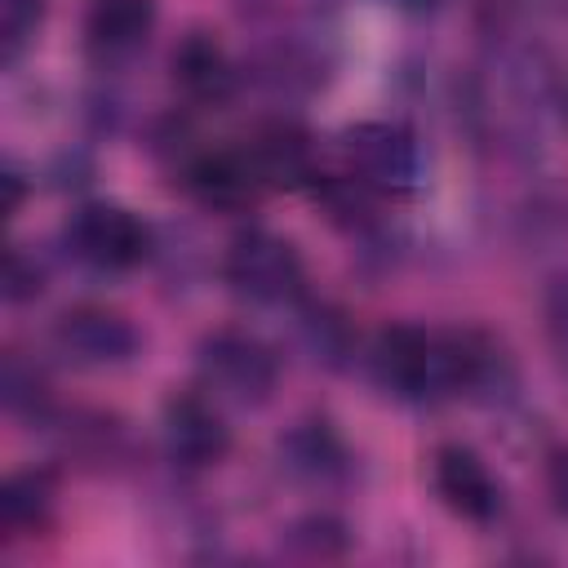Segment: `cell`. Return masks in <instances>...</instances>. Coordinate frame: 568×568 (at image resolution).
<instances>
[{
  "mask_svg": "<svg viewBox=\"0 0 568 568\" xmlns=\"http://www.w3.org/2000/svg\"><path fill=\"white\" fill-rule=\"evenodd\" d=\"M373 377L399 399H444L484 386L493 351L462 333H426L413 324L382 328L373 342Z\"/></svg>",
  "mask_w": 568,
  "mask_h": 568,
  "instance_id": "1",
  "label": "cell"
},
{
  "mask_svg": "<svg viewBox=\"0 0 568 568\" xmlns=\"http://www.w3.org/2000/svg\"><path fill=\"white\" fill-rule=\"evenodd\" d=\"M222 280L231 284L235 297L253 302V306H293L306 288V271L297 248L275 235V231H240L226 244L222 257Z\"/></svg>",
  "mask_w": 568,
  "mask_h": 568,
  "instance_id": "2",
  "label": "cell"
},
{
  "mask_svg": "<svg viewBox=\"0 0 568 568\" xmlns=\"http://www.w3.org/2000/svg\"><path fill=\"white\" fill-rule=\"evenodd\" d=\"M195 364L209 390L235 404H266L280 382L275 351L248 328H213L195 346Z\"/></svg>",
  "mask_w": 568,
  "mask_h": 568,
  "instance_id": "3",
  "label": "cell"
},
{
  "mask_svg": "<svg viewBox=\"0 0 568 568\" xmlns=\"http://www.w3.org/2000/svg\"><path fill=\"white\" fill-rule=\"evenodd\" d=\"M342 155L351 164V178H359L368 191L408 195L422 182V146L395 120H359V124H351L342 133Z\"/></svg>",
  "mask_w": 568,
  "mask_h": 568,
  "instance_id": "4",
  "label": "cell"
},
{
  "mask_svg": "<svg viewBox=\"0 0 568 568\" xmlns=\"http://www.w3.org/2000/svg\"><path fill=\"white\" fill-rule=\"evenodd\" d=\"M67 248L93 271H129L151 253V226L124 204H84L67 222Z\"/></svg>",
  "mask_w": 568,
  "mask_h": 568,
  "instance_id": "5",
  "label": "cell"
},
{
  "mask_svg": "<svg viewBox=\"0 0 568 568\" xmlns=\"http://www.w3.org/2000/svg\"><path fill=\"white\" fill-rule=\"evenodd\" d=\"M142 337L129 315L111 306H71L53 320V351L67 355L75 368H120L138 355Z\"/></svg>",
  "mask_w": 568,
  "mask_h": 568,
  "instance_id": "6",
  "label": "cell"
},
{
  "mask_svg": "<svg viewBox=\"0 0 568 568\" xmlns=\"http://www.w3.org/2000/svg\"><path fill=\"white\" fill-rule=\"evenodd\" d=\"M164 448L178 466L186 470H204L217 466L231 453V426L222 422L217 404L200 390H178L164 399Z\"/></svg>",
  "mask_w": 568,
  "mask_h": 568,
  "instance_id": "7",
  "label": "cell"
},
{
  "mask_svg": "<svg viewBox=\"0 0 568 568\" xmlns=\"http://www.w3.org/2000/svg\"><path fill=\"white\" fill-rule=\"evenodd\" d=\"M435 493L444 497V506L470 524H488L501 510V488L488 470V462L466 448V444H444L435 453Z\"/></svg>",
  "mask_w": 568,
  "mask_h": 568,
  "instance_id": "8",
  "label": "cell"
},
{
  "mask_svg": "<svg viewBox=\"0 0 568 568\" xmlns=\"http://www.w3.org/2000/svg\"><path fill=\"white\" fill-rule=\"evenodd\" d=\"M182 178H186V191L213 213H244L266 191L248 151H200Z\"/></svg>",
  "mask_w": 568,
  "mask_h": 568,
  "instance_id": "9",
  "label": "cell"
},
{
  "mask_svg": "<svg viewBox=\"0 0 568 568\" xmlns=\"http://www.w3.org/2000/svg\"><path fill=\"white\" fill-rule=\"evenodd\" d=\"M248 160L262 178V186H284V191H297L306 182H315V146L306 138L302 124L293 120H271L262 124L253 138H248Z\"/></svg>",
  "mask_w": 568,
  "mask_h": 568,
  "instance_id": "10",
  "label": "cell"
},
{
  "mask_svg": "<svg viewBox=\"0 0 568 568\" xmlns=\"http://www.w3.org/2000/svg\"><path fill=\"white\" fill-rule=\"evenodd\" d=\"M155 31V0H93L84 13V44L115 62L133 58Z\"/></svg>",
  "mask_w": 568,
  "mask_h": 568,
  "instance_id": "11",
  "label": "cell"
},
{
  "mask_svg": "<svg viewBox=\"0 0 568 568\" xmlns=\"http://www.w3.org/2000/svg\"><path fill=\"white\" fill-rule=\"evenodd\" d=\"M173 67V84L191 98V102H226L235 89V71L226 49L209 36V31H186L169 58Z\"/></svg>",
  "mask_w": 568,
  "mask_h": 568,
  "instance_id": "12",
  "label": "cell"
},
{
  "mask_svg": "<svg viewBox=\"0 0 568 568\" xmlns=\"http://www.w3.org/2000/svg\"><path fill=\"white\" fill-rule=\"evenodd\" d=\"M53 515V475L49 470H18L0 488V528L9 537H31Z\"/></svg>",
  "mask_w": 568,
  "mask_h": 568,
  "instance_id": "13",
  "label": "cell"
},
{
  "mask_svg": "<svg viewBox=\"0 0 568 568\" xmlns=\"http://www.w3.org/2000/svg\"><path fill=\"white\" fill-rule=\"evenodd\" d=\"M280 448H284L288 466L306 479H333L346 466V448L328 422H297Z\"/></svg>",
  "mask_w": 568,
  "mask_h": 568,
  "instance_id": "14",
  "label": "cell"
},
{
  "mask_svg": "<svg viewBox=\"0 0 568 568\" xmlns=\"http://www.w3.org/2000/svg\"><path fill=\"white\" fill-rule=\"evenodd\" d=\"M0 395L9 413H40L49 390L36 364H27L22 355H4V373H0Z\"/></svg>",
  "mask_w": 568,
  "mask_h": 568,
  "instance_id": "15",
  "label": "cell"
},
{
  "mask_svg": "<svg viewBox=\"0 0 568 568\" xmlns=\"http://www.w3.org/2000/svg\"><path fill=\"white\" fill-rule=\"evenodd\" d=\"M302 333H306L315 359H324V364H337V359L351 351V328H346V320H342L337 311H328V306H306V311H302Z\"/></svg>",
  "mask_w": 568,
  "mask_h": 568,
  "instance_id": "16",
  "label": "cell"
},
{
  "mask_svg": "<svg viewBox=\"0 0 568 568\" xmlns=\"http://www.w3.org/2000/svg\"><path fill=\"white\" fill-rule=\"evenodd\" d=\"M40 18H44V0H0V49H4V62H13L31 36L40 31Z\"/></svg>",
  "mask_w": 568,
  "mask_h": 568,
  "instance_id": "17",
  "label": "cell"
},
{
  "mask_svg": "<svg viewBox=\"0 0 568 568\" xmlns=\"http://www.w3.org/2000/svg\"><path fill=\"white\" fill-rule=\"evenodd\" d=\"M40 288H44V271L36 266V257L22 253V248H9V257H4V297L9 302H31V297H40Z\"/></svg>",
  "mask_w": 568,
  "mask_h": 568,
  "instance_id": "18",
  "label": "cell"
},
{
  "mask_svg": "<svg viewBox=\"0 0 568 568\" xmlns=\"http://www.w3.org/2000/svg\"><path fill=\"white\" fill-rule=\"evenodd\" d=\"M293 537L311 550V555H328V550H342V524L328 519V515H311L293 528Z\"/></svg>",
  "mask_w": 568,
  "mask_h": 568,
  "instance_id": "19",
  "label": "cell"
},
{
  "mask_svg": "<svg viewBox=\"0 0 568 568\" xmlns=\"http://www.w3.org/2000/svg\"><path fill=\"white\" fill-rule=\"evenodd\" d=\"M546 484H550L555 506H559V510H568V448L550 457V466H546Z\"/></svg>",
  "mask_w": 568,
  "mask_h": 568,
  "instance_id": "20",
  "label": "cell"
},
{
  "mask_svg": "<svg viewBox=\"0 0 568 568\" xmlns=\"http://www.w3.org/2000/svg\"><path fill=\"white\" fill-rule=\"evenodd\" d=\"M0 186H4V217H13L18 209H22V195H27V182H22V173L18 169H4V178H0Z\"/></svg>",
  "mask_w": 568,
  "mask_h": 568,
  "instance_id": "21",
  "label": "cell"
},
{
  "mask_svg": "<svg viewBox=\"0 0 568 568\" xmlns=\"http://www.w3.org/2000/svg\"><path fill=\"white\" fill-rule=\"evenodd\" d=\"M390 4H399V9H413V13H426V9H435L439 0H390Z\"/></svg>",
  "mask_w": 568,
  "mask_h": 568,
  "instance_id": "22",
  "label": "cell"
}]
</instances>
